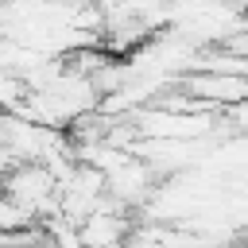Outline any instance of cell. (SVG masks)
<instances>
[{
	"mask_svg": "<svg viewBox=\"0 0 248 248\" xmlns=\"http://www.w3.org/2000/svg\"><path fill=\"white\" fill-rule=\"evenodd\" d=\"M178 85L217 108H229V105H240L248 101V74H221V70H186L178 78Z\"/></svg>",
	"mask_w": 248,
	"mask_h": 248,
	"instance_id": "cell-1",
	"label": "cell"
},
{
	"mask_svg": "<svg viewBox=\"0 0 248 248\" xmlns=\"http://www.w3.org/2000/svg\"><path fill=\"white\" fill-rule=\"evenodd\" d=\"M4 186H8V198L31 205L35 213L50 198H58V178H54V170L46 163H19V167H12L4 174Z\"/></svg>",
	"mask_w": 248,
	"mask_h": 248,
	"instance_id": "cell-2",
	"label": "cell"
},
{
	"mask_svg": "<svg viewBox=\"0 0 248 248\" xmlns=\"http://www.w3.org/2000/svg\"><path fill=\"white\" fill-rule=\"evenodd\" d=\"M124 236H128V221L120 213H108V209H97L81 221V240L85 248H124Z\"/></svg>",
	"mask_w": 248,
	"mask_h": 248,
	"instance_id": "cell-3",
	"label": "cell"
},
{
	"mask_svg": "<svg viewBox=\"0 0 248 248\" xmlns=\"http://www.w3.org/2000/svg\"><path fill=\"white\" fill-rule=\"evenodd\" d=\"M31 225H39V213L31 205L16 202V198H4V205H0V229L4 232H19V229H31Z\"/></svg>",
	"mask_w": 248,
	"mask_h": 248,
	"instance_id": "cell-4",
	"label": "cell"
}]
</instances>
